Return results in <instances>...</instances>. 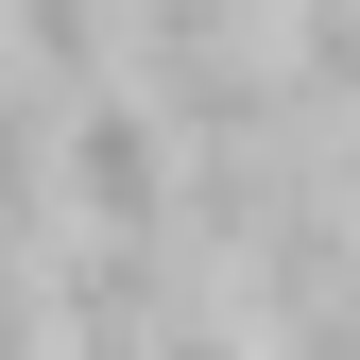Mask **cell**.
Listing matches in <instances>:
<instances>
[{
	"label": "cell",
	"mask_w": 360,
	"mask_h": 360,
	"mask_svg": "<svg viewBox=\"0 0 360 360\" xmlns=\"http://www.w3.org/2000/svg\"><path fill=\"white\" fill-rule=\"evenodd\" d=\"M69 223H120V240H172L189 223V138H172V103L138 69L69 103Z\"/></svg>",
	"instance_id": "obj_1"
},
{
	"label": "cell",
	"mask_w": 360,
	"mask_h": 360,
	"mask_svg": "<svg viewBox=\"0 0 360 360\" xmlns=\"http://www.w3.org/2000/svg\"><path fill=\"white\" fill-rule=\"evenodd\" d=\"M120 34H138V0H0V52H18L52 103H86V86H120Z\"/></svg>",
	"instance_id": "obj_2"
},
{
	"label": "cell",
	"mask_w": 360,
	"mask_h": 360,
	"mask_svg": "<svg viewBox=\"0 0 360 360\" xmlns=\"http://www.w3.org/2000/svg\"><path fill=\"white\" fill-rule=\"evenodd\" d=\"M155 360H275V326H257L240 292H172V326H155Z\"/></svg>",
	"instance_id": "obj_3"
},
{
	"label": "cell",
	"mask_w": 360,
	"mask_h": 360,
	"mask_svg": "<svg viewBox=\"0 0 360 360\" xmlns=\"http://www.w3.org/2000/svg\"><path fill=\"white\" fill-rule=\"evenodd\" d=\"M0 360H52V275L34 257H0Z\"/></svg>",
	"instance_id": "obj_4"
}]
</instances>
